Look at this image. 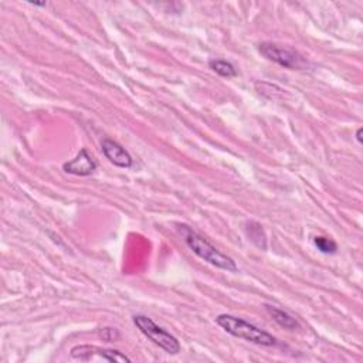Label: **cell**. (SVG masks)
<instances>
[{"instance_id":"7a4b0ae2","label":"cell","mask_w":363,"mask_h":363,"mask_svg":"<svg viewBox=\"0 0 363 363\" xmlns=\"http://www.w3.org/2000/svg\"><path fill=\"white\" fill-rule=\"evenodd\" d=\"M216 324L220 328L225 329L227 333L233 335V337L248 341L251 344L261 345V346L277 345V339L272 337L271 333L257 328L256 325L250 324L241 318H237L234 315L221 314L216 318Z\"/></svg>"},{"instance_id":"277c9868","label":"cell","mask_w":363,"mask_h":363,"mask_svg":"<svg viewBox=\"0 0 363 363\" xmlns=\"http://www.w3.org/2000/svg\"><path fill=\"white\" fill-rule=\"evenodd\" d=\"M259 51L267 60L290 70H304L308 67V62H306L304 55L290 47H284L271 41H263L259 44Z\"/></svg>"},{"instance_id":"5b68a950","label":"cell","mask_w":363,"mask_h":363,"mask_svg":"<svg viewBox=\"0 0 363 363\" xmlns=\"http://www.w3.org/2000/svg\"><path fill=\"white\" fill-rule=\"evenodd\" d=\"M95 356L106 362H118V363L131 362V359L127 355L115 349H104V348L91 346V345H80L71 349V357L77 360H91Z\"/></svg>"},{"instance_id":"6da1fadb","label":"cell","mask_w":363,"mask_h":363,"mask_svg":"<svg viewBox=\"0 0 363 363\" xmlns=\"http://www.w3.org/2000/svg\"><path fill=\"white\" fill-rule=\"evenodd\" d=\"M180 227H182L180 233L183 234L186 244L198 257H201L206 263H209V264H212L220 270H225L229 272L237 271V266H236V261L233 259H230L226 254H223L221 251H218L210 241H207L199 233L193 232L187 226H180Z\"/></svg>"},{"instance_id":"3957f363","label":"cell","mask_w":363,"mask_h":363,"mask_svg":"<svg viewBox=\"0 0 363 363\" xmlns=\"http://www.w3.org/2000/svg\"><path fill=\"white\" fill-rule=\"evenodd\" d=\"M133 324L141 331L147 338H149L155 345L163 349L169 355H178L180 352L179 341L159 325H156L149 317L147 315H135Z\"/></svg>"},{"instance_id":"ba28073f","label":"cell","mask_w":363,"mask_h":363,"mask_svg":"<svg viewBox=\"0 0 363 363\" xmlns=\"http://www.w3.org/2000/svg\"><path fill=\"white\" fill-rule=\"evenodd\" d=\"M266 311L272 317V319L286 329H290V331H294V329H298L299 328V324L295 318H292L290 314H287L286 311L277 308V306L274 305H266Z\"/></svg>"},{"instance_id":"52a82bcc","label":"cell","mask_w":363,"mask_h":363,"mask_svg":"<svg viewBox=\"0 0 363 363\" xmlns=\"http://www.w3.org/2000/svg\"><path fill=\"white\" fill-rule=\"evenodd\" d=\"M101 149L105 158L118 167L128 169V167L133 165V159L129 155V152L124 147H121L118 142L113 141V139H104V141L101 142Z\"/></svg>"},{"instance_id":"7c38bea8","label":"cell","mask_w":363,"mask_h":363,"mask_svg":"<svg viewBox=\"0 0 363 363\" xmlns=\"http://www.w3.org/2000/svg\"><path fill=\"white\" fill-rule=\"evenodd\" d=\"M100 337L106 342H115L120 339V332L115 328H102L100 331Z\"/></svg>"},{"instance_id":"8992f818","label":"cell","mask_w":363,"mask_h":363,"mask_svg":"<svg viewBox=\"0 0 363 363\" xmlns=\"http://www.w3.org/2000/svg\"><path fill=\"white\" fill-rule=\"evenodd\" d=\"M63 169L66 174L70 175L90 176L97 169V163L93 159V156L89 153V151L86 148H82L74 159L63 165Z\"/></svg>"},{"instance_id":"9c48e42d","label":"cell","mask_w":363,"mask_h":363,"mask_svg":"<svg viewBox=\"0 0 363 363\" xmlns=\"http://www.w3.org/2000/svg\"><path fill=\"white\" fill-rule=\"evenodd\" d=\"M245 234H247L248 240L253 244H256L259 248H261V250L267 248V236H266L264 229L261 227L260 223L247 221Z\"/></svg>"},{"instance_id":"30bf717a","label":"cell","mask_w":363,"mask_h":363,"mask_svg":"<svg viewBox=\"0 0 363 363\" xmlns=\"http://www.w3.org/2000/svg\"><path fill=\"white\" fill-rule=\"evenodd\" d=\"M209 67H210L214 73H217L218 75H221V77L233 78V77L237 75V70H236V67H234L232 63L226 62V60L213 59V60L209 62Z\"/></svg>"},{"instance_id":"8fae6325","label":"cell","mask_w":363,"mask_h":363,"mask_svg":"<svg viewBox=\"0 0 363 363\" xmlns=\"http://www.w3.org/2000/svg\"><path fill=\"white\" fill-rule=\"evenodd\" d=\"M314 244L315 247L321 251L324 254H335L338 251V245L333 240L324 237V236H318L314 239Z\"/></svg>"},{"instance_id":"4fadbf2b","label":"cell","mask_w":363,"mask_h":363,"mask_svg":"<svg viewBox=\"0 0 363 363\" xmlns=\"http://www.w3.org/2000/svg\"><path fill=\"white\" fill-rule=\"evenodd\" d=\"M362 132H363L362 128H359V129L356 131V139H357L359 144H362Z\"/></svg>"}]
</instances>
